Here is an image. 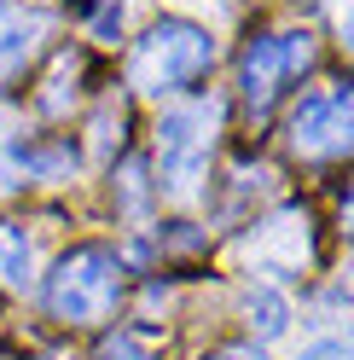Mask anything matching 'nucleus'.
I'll return each mask as SVG.
<instances>
[{
	"instance_id": "5",
	"label": "nucleus",
	"mask_w": 354,
	"mask_h": 360,
	"mask_svg": "<svg viewBox=\"0 0 354 360\" xmlns=\"http://www.w3.org/2000/svg\"><path fill=\"white\" fill-rule=\"evenodd\" d=\"M314 221H308V210H284V215H273L268 227H261L256 238H250V256H256V267L261 274H273V279H291L296 267L308 262V250H314Z\"/></svg>"
},
{
	"instance_id": "11",
	"label": "nucleus",
	"mask_w": 354,
	"mask_h": 360,
	"mask_svg": "<svg viewBox=\"0 0 354 360\" xmlns=\"http://www.w3.org/2000/svg\"><path fill=\"white\" fill-rule=\"evenodd\" d=\"M122 204H128V210H140V204H145V169H140V163H128V169H122Z\"/></svg>"
},
{
	"instance_id": "8",
	"label": "nucleus",
	"mask_w": 354,
	"mask_h": 360,
	"mask_svg": "<svg viewBox=\"0 0 354 360\" xmlns=\"http://www.w3.org/2000/svg\"><path fill=\"white\" fill-rule=\"evenodd\" d=\"M35 279V244L24 227H12V221H0V285L12 290H29Z\"/></svg>"
},
{
	"instance_id": "4",
	"label": "nucleus",
	"mask_w": 354,
	"mask_h": 360,
	"mask_svg": "<svg viewBox=\"0 0 354 360\" xmlns=\"http://www.w3.org/2000/svg\"><path fill=\"white\" fill-rule=\"evenodd\" d=\"M291 151L308 163L325 157H348L354 151V82H337L325 94H308L291 110Z\"/></svg>"
},
{
	"instance_id": "2",
	"label": "nucleus",
	"mask_w": 354,
	"mask_h": 360,
	"mask_svg": "<svg viewBox=\"0 0 354 360\" xmlns=\"http://www.w3.org/2000/svg\"><path fill=\"white\" fill-rule=\"evenodd\" d=\"M215 128H221V105L215 99L163 110V122H157V186L169 198L186 204V198L204 186L209 151H215Z\"/></svg>"
},
{
	"instance_id": "6",
	"label": "nucleus",
	"mask_w": 354,
	"mask_h": 360,
	"mask_svg": "<svg viewBox=\"0 0 354 360\" xmlns=\"http://www.w3.org/2000/svg\"><path fill=\"white\" fill-rule=\"evenodd\" d=\"M53 18L41 6H18V0H0V82H12L24 64L41 53Z\"/></svg>"
},
{
	"instance_id": "13",
	"label": "nucleus",
	"mask_w": 354,
	"mask_h": 360,
	"mask_svg": "<svg viewBox=\"0 0 354 360\" xmlns=\"http://www.w3.org/2000/svg\"><path fill=\"white\" fill-rule=\"evenodd\" d=\"M302 360H354V343H314L302 349Z\"/></svg>"
},
{
	"instance_id": "3",
	"label": "nucleus",
	"mask_w": 354,
	"mask_h": 360,
	"mask_svg": "<svg viewBox=\"0 0 354 360\" xmlns=\"http://www.w3.org/2000/svg\"><path fill=\"white\" fill-rule=\"evenodd\" d=\"M122 297V262L105 244H76L47 279V308L64 326H99Z\"/></svg>"
},
{
	"instance_id": "10",
	"label": "nucleus",
	"mask_w": 354,
	"mask_h": 360,
	"mask_svg": "<svg viewBox=\"0 0 354 360\" xmlns=\"http://www.w3.org/2000/svg\"><path fill=\"white\" fill-rule=\"evenodd\" d=\"M76 76H81V58L76 53H58L53 76H47V94H41V110H47V117H64V110L76 105Z\"/></svg>"
},
{
	"instance_id": "7",
	"label": "nucleus",
	"mask_w": 354,
	"mask_h": 360,
	"mask_svg": "<svg viewBox=\"0 0 354 360\" xmlns=\"http://www.w3.org/2000/svg\"><path fill=\"white\" fill-rule=\"evenodd\" d=\"M284 82H291V70H284V41L279 35H256L250 53H244V105L256 117H268Z\"/></svg>"
},
{
	"instance_id": "9",
	"label": "nucleus",
	"mask_w": 354,
	"mask_h": 360,
	"mask_svg": "<svg viewBox=\"0 0 354 360\" xmlns=\"http://www.w3.org/2000/svg\"><path fill=\"white\" fill-rule=\"evenodd\" d=\"M244 314H250V326H256L261 337H279L284 326H291V302H284L273 285H250V290H244Z\"/></svg>"
},
{
	"instance_id": "12",
	"label": "nucleus",
	"mask_w": 354,
	"mask_h": 360,
	"mask_svg": "<svg viewBox=\"0 0 354 360\" xmlns=\"http://www.w3.org/2000/svg\"><path fill=\"white\" fill-rule=\"evenodd\" d=\"M331 6V24H337V35H343V47L354 53V0H325Z\"/></svg>"
},
{
	"instance_id": "16",
	"label": "nucleus",
	"mask_w": 354,
	"mask_h": 360,
	"mask_svg": "<svg viewBox=\"0 0 354 360\" xmlns=\"http://www.w3.org/2000/svg\"><path fill=\"white\" fill-rule=\"evenodd\" d=\"M343 233L354 238V198H348V204H343Z\"/></svg>"
},
{
	"instance_id": "14",
	"label": "nucleus",
	"mask_w": 354,
	"mask_h": 360,
	"mask_svg": "<svg viewBox=\"0 0 354 360\" xmlns=\"http://www.w3.org/2000/svg\"><path fill=\"white\" fill-rule=\"evenodd\" d=\"M105 360H145V349L134 343V337H110V343H105Z\"/></svg>"
},
{
	"instance_id": "15",
	"label": "nucleus",
	"mask_w": 354,
	"mask_h": 360,
	"mask_svg": "<svg viewBox=\"0 0 354 360\" xmlns=\"http://www.w3.org/2000/svg\"><path fill=\"white\" fill-rule=\"evenodd\" d=\"M209 360H268V354H261L256 343H227V349H215Z\"/></svg>"
},
{
	"instance_id": "1",
	"label": "nucleus",
	"mask_w": 354,
	"mask_h": 360,
	"mask_svg": "<svg viewBox=\"0 0 354 360\" xmlns=\"http://www.w3.org/2000/svg\"><path fill=\"white\" fill-rule=\"evenodd\" d=\"M209 64H215V35L204 24H186V18H163L134 41L128 87L134 94H181V87L209 76Z\"/></svg>"
}]
</instances>
